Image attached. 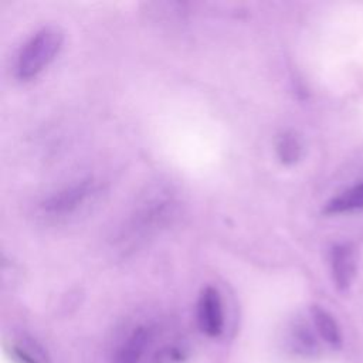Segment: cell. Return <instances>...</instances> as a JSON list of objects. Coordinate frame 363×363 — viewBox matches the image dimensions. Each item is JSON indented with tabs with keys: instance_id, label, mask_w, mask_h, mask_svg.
Segmentation results:
<instances>
[{
	"instance_id": "ba28073f",
	"label": "cell",
	"mask_w": 363,
	"mask_h": 363,
	"mask_svg": "<svg viewBox=\"0 0 363 363\" xmlns=\"http://www.w3.org/2000/svg\"><path fill=\"white\" fill-rule=\"evenodd\" d=\"M363 210V182L349 187L340 194L332 197L323 208L325 214H342Z\"/></svg>"
},
{
	"instance_id": "7a4b0ae2",
	"label": "cell",
	"mask_w": 363,
	"mask_h": 363,
	"mask_svg": "<svg viewBox=\"0 0 363 363\" xmlns=\"http://www.w3.org/2000/svg\"><path fill=\"white\" fill-rule=\"evenodd\" d=\"M96 191L94 179L85 177L47 196L40 203V210L47 217L64 218L77 213Z\"/></svg>"
},
{
	"instance_id": "8fae6325",
	"label": "cell",
	"mask_w": 363,
	"mask_h": 363,
	"mask_svg": "<svg viewBox=\"0 0 363 363\" xmlns=\"http://www.w3.org/2000/svg\"><path fill=\"white\" fill-rule=\"evenodd\" d=\"M187 353L177 345H166L160 347L153 357V363H184Z\"/></svg>"
},
{
	"instance_id": "6da1fadb",
	"label": "cell",
	"mask_w": 363,
	"mask_h": 363,
	"mask_svg": "<svg viewBox=\"0 0 363 363\" xmlns=\"http://www.w3.org/2000/svg\"><path fill=\"white\" fill-rule=\"evenodd\" d=\"M64 43V31L55 24L38 28L20 48L14 74L20 81L35 78L57 57Z\"/></svg>"
},
{
	"instance_id": "30bf717a",
	"label": "cell",
	"mask_w": 363,
	"mask_h": 363,
	"mask_svg": "<svg viewBox=\"0 0 363 363\" xmlns=\"http://www.w3.org/2000/svg\"><path fill=\"white\" fill-rule=\"evenodd\" d=\"M11 353L18 363H47V354L33 339H21L11 346Z\"/></svg>"
},
{
	"instance_id": "52a82bcc",
	"label": "cell",
	"mask_w": 363,
	"mask_h": 363,
	"mask_svg": "<svg viewBox=\"0 0 363 363\" xmlns=\"http://www.w3.org/2000/svg\"><path fill=\"white\" fill-rule=\"evenodd\" d=\"M311 316L313 326L318 335L330 346V347H340L342 346V333L339 329L337 322L335 318L322 306L313 305L311 308Z\"/></svg>"
},
{
	"instance_id": "8992f818",
	"label": "cell",
	"mask_w": 363,
	"mask_h": 363,
	"mask_svg": "<svg viewBox=\"0 0 363 363\" xmlns=\"http://www.w3.org/2000/svg\"><path fill=\"white\" fill-rule=\"evenodd\" d=\"M275 153L285 166L295 164L303 155V142L301 136L291 129L282 130L275 138Z\"/></svg>"
},
{
	"instance_id": "5b68a950",
	"label": "cell",
	"mask_w": 363,
	"mask_h": 363,
	"mask_svg": "<svg viewBox=\"0 0 363 363\" xmlns=\"http://www.w3.org/2000/svg\"><path fill=\"white\" fill-rule=\"evenodd\" d=\"M149 339L150 333L146 328L135 329L118 349L113 363H140Z\"/></svg>"
},
{
	"instance_id": "277c9868",
	"label": "cell",
	"mask_w": 363,
	"mask_h": 363,
	"mask_svg": "<svg viewBox=\"0 0 363 363\" xmlns=\"http://www.w3.org/2000/svg\"><path fill=\"white\" fill-rule=\"evenodd\" d=\"M329 259L335 286L339 291H346L356 275L357 258L354 247L349 242L335 244L330 250Z\"/></svg>"
},
{
	"instance_id": "3957f363",
	"label": "cell",
	"mask_w": 363,
	"mask_h": 363,
	"mask_svg": "<svg viewBox=\"0 0 363 363\" xmlns=\"http://www.w3.org/2000/svg\"><path fill=\"white\" fill-rule=\"evenodd\" d=\"M197 323L208 337H217L224 328L223 301L217 288L207 285L201 289L197 301Z\"/></svg>"
},
{
	"instance_id": "9c48e42d",
	"label": "cell",
	"mask_w": 363,
	"mask_h": 363,
	"mask_svg": "<svg viewBox=\"0 0 363 363\" xmlns=\"http://www.w3.org/2000/svg\"><path fill=\"white\" fill-rule=\"evenodd\" d=\"M289 343L294 352L301 356H315L319 349L312 329L303 320L295 322L291 328Z\"/></svg>"
}]
</instances>
